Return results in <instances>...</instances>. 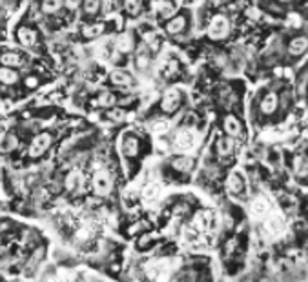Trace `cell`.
Instances as JSON below:
<instances>
[{
	"label": "cell",
	"mask_w": 308,
	"mask_h": 282,
	"mask_svg": "<svg viewBox=\"0 0 308 282\" xmlns=\"http://www.w3.org/2000/svg\"><path fill=\"white\" fill-rule=\"evenodd\" d=\"M82 0H64V6H66L68 10H77L79 6H81Z\"/></svg>",
	"instance_id": "34"
},
{
	"label": "cell",
	"mask_w": 308,
	"mask_h": 282,
	"mask_svg": "<svg viewBox=\"0 0 308 282\" xmlns=\"http://www.w3.org/2000/svg\"><path fill=\"white\" fill-rule=\"evenodd\" d=\"M26 84H28V87H35L38 84V80L35 77H29L28 80H26Z\"/></svg>",
	"instance_id": "38"
},
{
	"label": "cell",
	"mask_w": 308,
	"mask_h": 282,
	"mask_svg": "<svg viewBox=\"0 0 308 282\" xmlns=\"http://www.w3.org/2000/svg\"><path fill=\"white\" fill-rule=\"evenodd\" d=\"M19 146V140H17V137L15 135H10V137H6V149H15Z\"/></svg>",
	"instance_id": "32"
},
{
	"label": "cell",
	"mask_w": 308,
	"mask_h": 282,
	"mask_svg": "<svg viewBox=\"0 0 308 282\" xmlns=\"http://www.w3.org/2000/svg\"><path fill=\"white\" fill-rule=\"evenodd\" d=\"M51 146V135L49 133H40L37 135L33 139V142H31V148H29V155L31 157H40V155H44L47 151V148Z\"/></svg>",
	"instance_id": "3"
},
{
	"label": "cell",
	"mask_w": 308,
	"mask_h": 282,
	"mask_svg": "<svg viewBox=\"0 0 308 282\" xmlns=\"http://www.w3.org/2000/svg\"><path fill=\"white\" fill-rule=\"evenodd\" d=\"M137 66H139V67H146V66H148V57H146V55H139Z\"/></svg>",
	"instance_id": "37"
},
{
	"label": "cell",
	"mask_w": 308,
	"mask_h": 282,
	"mask_svg": "<svg viewBox=\"0 0 308 282\" xmlns=\"http://www.w3.org/2000/svg\"><path fill=\"white\" fill-rule=\"evenodd\" d=\"M93 190L100 197H108L111 193V178H109V173L106 169H100V171L95 173Z\"/></svg>",
	"instance_id": "1"
},
{
	"label": "cell",
	"mask_w": 308,
	"mask_h": 282,
	"mask_svg": "<svg viewBox=\"0 0 308 282\" xmlns=\"http://www.w3.org/2000/svg\"><path fill=\"white\" fill-rule=\"evenodd\" d=\"M109 78H111V82H113L115 86H132L133 84V78L126 71H122V69H115L109 75Z\"/></svg>",
	"instance_id": "10"
},
{
	"label": "cell",
	"mask_w": 308,
	"mask_h": 282,
	"mask_svg": "<svg viewBox=\"0 0 308 282\" xmlns=\"http://www.w3.org/2000/svg\"><path fill=\"white\" fill-rule=\"evenodd\" d=\"M146 40H148V44H150V48H152V49L159 48V39H157L155 35H150V37H146Z\"/></svg>",
	"instance_id": "35"
},
{
	"label": "cell",
	"mask_w": 308,
	"mask_h": 282,
	"mask_svg": "<svg viewBox=\"0 0 308 282\" xmlns=\"http://www.w3.org/2000/svg\"><path fill=\"white\" fill-rule=\"evenodd\" d=\"M17 80H19V73L13 71V67L4 66L0 69V82H4V84H15Z\"/></svg>",
	"instance_id": "15"
},
{
	"label": "cell",
	"mask_w": 308,
	"mask_h": 282,
	"mask_svg": "<svg viewBox=\"0 0 308 282\" xmlns=\"http://www.w3.org/2000/svg\"><path fill=\"white\" fill-rule=\"evenodd\" d=\"M81 186V173L73 171L66 177V190L68 192H75L77 187Z\"/></svg>",
	"instance_id": "23"
},
{
	"label": "cell",
	"mask_w": 308,
	"mask_h": 282,
	"mask_svg": "<svg viewBox=\"0 0 308 282\" xmlns=\"http://www.w3.org/2000/svg\"><path fill=\"white\" fill-rule=\"evenodd\" d=\"M159 195H161V186H159V184H155V182L148 184V186L142 190V197H144V199H148V201H155Z\"/></svg>",
	"instance_id": "21"
},
{
	"label": "cell",
	"mask_w": 308,
	"mask_h": 282,
	"mask_svg": "<svg viewBox=\"0 0 308 282\" xmlns=\"http://www.w3.org/2000/svg\"><path fill=\"white\" fill-rule=\"evenodd\" d=\"M252 213L257 217H263L266 215V211H268V202H266V199H263V197H257V199H254L252 201Z\"/></svg>",
	"instance_id": "12"
},
{
	"label": "cell",
	"mask_w": 308,
	"mask_h": 282,
	"mask_svg": "<svg viewBox=\"0 0 308 282\" xmlns=\"http://www.w3.org/2000/svg\"><path fill=\"white\" fill-rule=\"evenodd\" d=\"M0 62L2 66H8V67H17L22 64V57L17 55V53H4L2 57H0Z\"/></svg>",
	"instance_id": "16"
},
{
	"label": "cell",
	"mask_w": 308,
	"mask_h": 282,
	"mask_svg": "<svg viewBox=\"0 0 308 282\" xmlns=\"http://www.w3.org/2000/svg\"><path fill=\"white\" fill-rule=\"evenodd\" d=\"M109 119H113V120H124V111L122 110H113L111 113H109Z\"/></svg>",
	"instance_id": "33"
},
{
	"label": "cell",
	"mask_w": 308,
	"mask_h": 282,
	"mask_svg": "<svg viewBox=\"0 0 308 282\" xmlns=\"http://www.w3.org/2000/svg\"><path fill=\"white\" fill-rule=\"evenodd\" d=\"M122 151L126 157H135L139 153V140L135 137H126L122 140Z\"/></svg>",
	"instance_id": "11"
},
{
	"label": "cell",
	"mask_w": 308,
	"mask_h": 282,
	"mask_svg": "<svg viewBox=\"0 0 308 282\" xmlns=\"http://www.w3.org/2000/svg\"><path fill=\"white\" fill-rule=\"evenodd\" d=\"M265 230L270 235H277L283 231V219L277 215H272L265 220Z\"/></svg>",
	"instance_id": "9"
},
{
	"label": "cell",
	"mask_w": 308,
	"mask_h": 282,
	"mask_svg": "<svg viewBox=\"0 0 308 282\" xmlns=\"http://www.w3.org/2000/svg\"><path fill=\"white\" fill-rule=\"evenodd\" d=\"M208 35L210 39H224L228 35V20L226 17L223 15H217V17H213L212 22L208 26Z\"/></svg>",
	"instance_id": "2"
},
{
	"label": "cell",
	"mask_w": 308,
	"mask_h": 282,
	"mask_svg": "<svg viewBox=\"0 0 308 282\" xmlns=\"http://www.w3.org/2000/svg\"><path fill=\"white\" fill-rule=\"evenodd\" d=\"M159 8H161V13L166 15V17H171V15L175 13V4L171 0H162Z\"/></svg>",
	"instance_id": "28"
},
{
	"label": "cell",
	"mask_w": 308,
	"mask_h": 282,
	"mask_svg": "<svg viewBox=\"0 0 308 282\" xmlns=\"http://www.w3.org/2000/svg\"><path fill=\"white\" fill-rule=\"evenodd\" d=\"M100 8V0H84V10L90 15L97 13Z\"/></svg>",
	"instance_id": "29"
},
{
	"label": "cell",
	"mask_w": 308,
	"mask_h": 282,
	"mask_svg": "<svg viewBox=\"0 0 308 282\" xmlns=\"http://www.w3.org/2000/svg\"><path fill=\"white\" fill-rule=\"evenodd\" d=\"M173 167H175V169H179V171L186 173V171H190V169L194 167V160H192L190 157L175 158V160H173Z\"/></svg>",
	"instance_id": "22"
},
{
	"label": "cell",
	"mask_w": 308,
	"mask_h": 282,
	"mask_svg": "<svg viewBox=\"0 0 308 282\" xmlns=\"http://www.w3.org/2000/svg\"><path fill=\"white\" fill-rule=\"evenodd\" d=\"M226 186H228V190L232 193H235V195L244 193V178H242L239 173H232V175L228 177Z\"/></svg>",
	"instance_id": "6"
},
{
	"label": "cell",
	"mask_w": 308,
	"mask_h": 282,
	"mask_svg": "<svg viewBox=\"0 0 308 282\" xmlns=\"http://www.w3.org/2000/svg\"><path fill=\"white\" fill-rule=\"evenodd\" d=\"M113 104H115V95H111V93H102L97 99V106H100V108H111Z\"/></svg>",
	"instance_id": "25"
},
{
	"label": "cell",
	"mask_w": 308,
	"mask_h": 282,
	"mask_svg": "<svg viewBox=\"0 0 308 282\" xmlns=\"http://www.w3.org/2000/svg\"><path fill=\"white\" fill-rule=\"evenodd\" d=\"M102 28H104L102 24H91V26H88V28L84 29V37H88V39H93V37H97V35L102 33Z\"/></svg>",
	"instance_id": "27"
},
{
	"label": "cell",
	"mask_w": 308,
	"mask_h": 282,
	"mask_svg": "<svg viewBox=\"0 0 308 282\" xmlns=\"http://www.w3.org/2000/svg\"><path fill=\"white\" fill-rule=\"evenodd\" d=\"M261 110L265 111V113H274L275 110H277V97L272 93V95H266L265 97V101L261 102Z\"/></svg>",
	"instance_id": "20"
},
{
	"label": "cell",
	"mask_w": 308,
	"mask_h": 282,
	"mask_svg": "<svg viewBox=\"0 0 308 282\" xmlns=\"http://www.w3.org/2000/svg\"><path fill=\"white\" fill-rule=\"evenodd\" d=\"M195 222H197V226H199L201 230H210V226H212L213 222V217L210 211H201V213H197V219H195Z\"/></svg>",
	"instance_id": "18"
},
{
	"label": "cell",
	"mask_w": 308,
	"mask_h": 282,
	"mask_svg": "<svg viewBox=\"0 0 308 282\" xmlns=\"http://www.w3.org/2000/svg\"><path fill=\"white\" fill-rule=\"evenodd\" d=\"M224 131L228 133V137H239L241 135V122L235 117L228 115L224 119Z\"/></svg>",
	"instance_id": "8"
},
{
	"label": "cell",
	"mask_w": 308,
	"mask_h": 282,
	"mask_svg": "<svg viewBox=\"0 0 308 282\" xmlns=\"http://www.w3.org/2000/svg\"><path fill=\"white\" fill-rule=\"evenodd\" d=\"M173 144H175V148L179 151H190L194 148V135L190 133L188 129H180L179 133L175 135V139H173Z\"/></svg>",
	"instance_id": "4"
},
{
	"label": "cell",
	"mask_w": 308,
	"mask_h": 282,
	"mask_svg": "<svg viewBox=\"0 0 308 282\" xmlns=\"http://www.w3.org/2000/svg\"><path fill=\"white\" fill-rule=\"evenodd\" d=\"M306 37H297V39H294L292 42H290L288 46V51L292 53V55H301V53L306 49Z\"/></svg>",
	"instance_id": "17"
},
{
	"label": "cell",
	"mask_w": 308,
	"mask_h": 282,
	"mask_svg": "<svg viewBox=\"0 0 308 282\" xmlns=\"http://www.w3.org/2000/svg\"><path fill=\"white\" fill-rule=\"evenodd\" d=\"M168 128H170V126H168L166 120H157L155 124H153V131H155L157 135H164L166 131H168Z\"/></svg>",
	"instance_id": "30"
},
{
	"label": "cell",
	"mask_w": 308,
	"mask_h": 282,
	"mask_svg": "<svg viewBox=\"0 0 308 282\" xmlns=\"http://www.w3.org/2000/svg\"><path fill=\"white\" fill-rule=\"evenodd\" d=\"M179 102H180L179 91H177V89H170V91H166L164 97H162L161 106H162V110L170 113V111H173L177 106H179Z\"/></svg>",
	"instance_id": "5"
},
{
	"label": "cell",
	"mask_w": 308,
	"mask_h": 282,
	"mask_svg": "<svg viewBox=\"0 0 308 282\" xmlns=\"http://www.w3.org/2000/svg\"><path fill=\"white\" fill-rule=\"evenodd\" d=\"M17 37H19V42L22 44V46H26V48H31L35 44V40H37V33L29 28H20Z\"/></svg>",
	"instance_id": "7"
},
{
	"label": "cell",
	"mask_w": 308,
	"mask_h": 282,
	"mask_svg": "<svg viewBox=\"0 0 308 282\" xmlns=\"http://www.w3.org/2000/svg\"><path fill=\"white\" fill-rule=\"evenodd\" d=\"M139 10H141V4L139 0H126V11L132 15H137Z\"/></svg>",
	"instance_id": "31"
},
{
	"label": "cell",
	"mask_w": 308,
	"mask_h": 282,
	"mask_svg": "<svg viewBox=\"0 0 308 282\" xmlns=\"http://www.w3.org/2000/svg\"><path fill=\"white\" fill-rule=\"evenodd\" d=\"M62 6H64V0H44L42 11L44 13H57Z\"/></svg>",
	"instance_id": "24"
},
{
	"label": "cell",
	"mask_w": 308,
	"mask_h": 282,
	"mask_svg": "<svg viewBox=\"0 0 308 282\" xmlns=\"http://www.w3.org/2000/svg\"><path fill=\"white\" fill-rule=\"evenodd\" d=\"M281 2H290V0H281Z\"/></svg>",
	"instance_id": "39"
},
{
	"label": "cell",
	"mask_w": 308,
	"mask_h": 282,
	"mask_svg": "<svg viewBox=\"0 0 308 282\" xmlns=\"http://www.w3.org/2000/svg\"><path fill=\"white\" fill-rule=\"evenodd\" d=\"M294 169L299 177H306V158L304 157H297L294 162Z\"/></svg>",
	"instance_id": "26"
},
{
	"label": "cell",
	"mask_w": 308,
	"mask_h": 282,
	"mask_svg": "<svg viewBox=\"0 0 308 282\" xmlns=\"http://www.w3.org/2000/svg\"><path fill=\"white\" fill-rule=\"evenodd\" d=\"M175 69H177V62H175V60H171V62L166 66V75H168V77H170V75H173V73H175Z\"/></svg>",
	"instance_id": "36"
},
{
	"label": "cell",
	"mask_w": 308,
	"mask_h": 282,
	"mask_svg": "<svg viewBox=\"0 0 308 282\" xmlns=\"http://www.w3.org/2000/svg\"><path fill=\"white\" fill-rule=\"evenodd\" d=\"M184 26H186L184 17H175V19H171L170 22H168L166 31H168L170 35H177V33H180V31L184 29Z\"/></svg>",
	"instance_id": "14"
},
{
	"label": "cell",
	"mask_w": 308,
	"mask_h": 282,
	"mask_svg": "<svg viewBox=\"0 0 308 282\" xmlns=\"http://www.w3.org/2000/svg\"><path fill=\"white\" fill-rule=\"evenodd\" d=\"M233 151V140L228 137V139H221L217 142V153L221 157H228V155H232Z\"/></svg>",
	"instance_id": "19"
},
{
	"label": "cell",
	"mask_w": 308,
	"mask_h": 282,
	"mask_svg": "<svg viewBox=\"0 0 308 282\" xmlns=\"http://www.w3.org/2000/svg\"><path fill=\"white\" fill-rule=\"evenodd\" d=\"M117 49L120 53H130L133 49V39H132V35L130 33H122V35H118V39H117Z\"/></svg>",
	"instance_id": "13"
}]
</instances>
